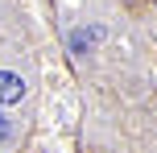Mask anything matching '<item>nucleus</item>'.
Returning <instances> with one entry per match:
<instances>
[{
  "label": "nucleus",
  "instance_id": "nucleus-1",
  "mask_svg": "<svg viewBox=\"0 0 157 153\" xmlns=\"http://www.w3.org/2000/svg\"><path fill=\"white\" fill-rule=\"evenodd\" d=\"M21 99H25V83H21V75L0 71V104H21Z\"/></svg>",
  "mask_w": 157,
  "mask_h": 153
},
{
  "label": "nucleus",
  "instance_id": "nucleus-2",
  "mask_svg": "<svg viewBox=\"0 0 157 153\" xmlns=\"http://www.w3.org/2000/svg\"><path fill=\"white\" fill-rule=\"evenodd\" d=\"M99 37H103V29H75L71 33V50H75V54H87Z\"/></svg>",
  "mask_w": 157,
  "mask_h": 153
},
{
  "label": "nucleus",
  "instance_id": "nucleus-3",
  "mask_svg": "<svg viewBox=\"0 0 157 153\" xmlns=\"http://www.w3.org/2000/svg\"><path fill=\"white\" fill-rule=\"evenodd\" d=\"M8 137H13V124H8V116H4V112H0V145H4V141H8Z\"/></svg>",
  "mask_w": 157,
  "mask_h": 153
}]
</instances>
